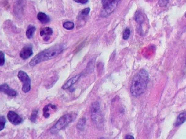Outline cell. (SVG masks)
<instances>
[{
  "instance_id": "6da1fadb",
  "label": "cell",
  "mask_w": 186,
  "mask_h": 139,
  "mask_svg": "<svg viewBox=\"0 0 186 139\" xmlns=\"http://www.w3.org/2000/svg\"><path fill=\"white\" fill-rule=\"evenodd\" d=\"M149 79L146 70L142 69L134 77L130 92L133 96L138 97L145 92Z\"/></svg>"
},
{
  "instance_id": "7a4b0ae2",
  "label": "cell",
  "mask_w": 186,
  "mask_h": 139,
  "mask_svg": "<svg viewBox=\"0 0 186 139\" xmlns=\"http://www.w3.org/2000/svg\"><path fill=\"white\" fill-rule=\"evenodd\" d=\"M62 45H56L46 49L35 56L29 63L30 66L33 67L40 63L47 61L60 54L64 50Z\"/></svg>"
},
{
  "instance_id": "3957f363",
  "label": "cell",
  "mask_w": 186,
  "mask_h": 139,
  "mask_svg": "<svg viewBox=\"0 0 186 139\" xmlns=\"http://www.w3.org/2000/svg\"><path fill=\"white\" fill-rule=\"evenodd\" d=\"M76 116L75 113L67 114L62 116L50 129V132L53 134L58 132L73 121Z\"/></svg>"
},
{
  "instance_id": "277c9868",
  "label": "cell",
  "mask_w": 186,
  "mask_h": 139,
  "mask_svg": "<svg viewBox=\"0 0 186 139\" xmlns=\"http://www.w3.org/2000/svg\"><path fill=\"white\" fill-rule=\"evenodd\" d=\"M18 77L22 83V90L25 93L29 92L31 89V81L29 76L25 72L20 70L19 72Z\"/></svg>"
},
{
  "instance_id": "5b68a950",
  "label": "cell",
  "mask_w": 186,
  "mask_h": 139,
  "mask_svg": "<svg viewBox=\"0 0 186 139\" xmlns=\"http://www.w3.org/2000/svg\"><path fill=\"white\" fill-rule=\"evenodd\" d=\"M91 117L92 120L96 123H100L102 120L100 106L98 102H94L92 104Z\"/></svg>"
},
{
  "instance_id": "8992f818",
  "label": "cell",
  "mask_w": 186,
  "mask_h": 139,
  "mask_svg": "<svg viewBox=\"0 0 186 139\" xmlns=\"http://www.w3.org/2000/svg\"><path fill=\"white\" fill-rule=\"evenodd\" d=\"M119 1L117 0H112L111 2L104 8L101 12V17H107L112 13L116 8Z\"/></svg>"
},
{
  "instance_id": "52a82bcc",
  "label": "cell",
  "mask_w": 186,
  "mask_h": 139,
  "mask_svg": "<svg viewBox=\"0 0 186 139\" xmlns=\"http://www.w3.org/2000/svg\"><path fill=\"white\" fill-rule=\"evenodd\" d=\"M7 117L9 121L14 125L20 124L23 121L22 118L14 111H9L8 113Z\"/></svg>"
},
{
  "instance_id": "ba28073f",
  "label": "cell",
  "mask_w": 186,
  "mask_h": 139,
  "mask_svg": "<svg viewBox=\"0 0 186 139\" xmlns=\"http://www.w3.org/2000/svg\"><path fill=\"white\" fill-rule=\"evenodd\" d=\"M33 54V49L31 46H26L23 48L20 53V57L24 60H27Z\"/></svg>"
},
{
  "instance_id": "9c48e42d",
  "label": "cell",
  "mask_w": 186,
  "mask_h": 139,
  "mask_svg": "<svg viewBox=\"0 0 186 139\" xmlns=\"http://www.w3.org/2000/svg\"><path fill=\"white\" fill-rule=\"evenodd\" d=\"M0 90L1 92L10 96H16L18 94L16 91L11 88L6 83L3 84L1 85Z\"/></svg>"
},
{
  "instance_id": "30bf717a",
  "label": "cell",
  "mask_w": 186,
  "mask_h": 139,
  "mask_svg": "<svg viewBox=\"0 0 186 139\" xmlns=\"http://www.w3.org/2000/svg\"><path fill=\"white\" fill-rule=\"evenodd\" d=\"M53 33V30L49 27H46L41 30L40 34L41 36L43 38L44 41H49Z\"/></svg>"
},
{
  "instance_id": "8fae6325",
  "label": "cell",
  "mask_w": 186,
  "mask_h": 139,
  "mask_svg": "<svg viewBox=\"0 0 186 139\" xmlns=\"http://www.w3.org/2000/svg\"><path fill=\"white\" fill-rule=\"evenodd\" d=\"M81 76V74H79L74 76L71 78L69 79L68 81L66 82V83L65 84L63 85L62 89L65 90V89H66L70 88L79 79Z\"/></svg>"
},
{
  "instance_id": "7c38bea8",
  "label": "cell",
  "mask_w": 186,
  "mask_h": 139,
  "mask_svg": "<svg viewBox=\"0 0 186 139\" xmlns=\"http://www.w3.org/2000/svg\"><path fill=\"white\" fill-rule=\"evenodd\" d=\"M57 107L54 105L49 104L46 105L43 109V116L46 119L49 118L50 116V112H49L51 109H56Z\"/></svg>"
},
{
  "instance_id": "4fadbf2b",
  "label": "cell",
  "mask_w": 186,
  "mask_h": 139,
  "mask_svg": "<svg viewBox=\"0 0 186 139\" xmlns=\"http://www.w3.org/2000/svg\"><path fill=\"white\" fill-rule=\"evenodd\" d=\"M37 18L42 24H47L50 21V18L45 13L40 12L37 15Z\"/></svg>"
},
{
  "instance_id": "5bb4252c",
  "label": "cell",
  "mask_w": 186,
  "mask_h": 139,
  "mask_svg": "<svg viewBox=\"0 0 186 139\" xmlns=\"http://www.w3.org/2000/svg\"><path fill=\"white\" fill-rule=\"evenodd\" d=\"M186 121V111L182 112L178 116L176 119L175 125L176 126L183 124Z\"/></svg>"
},
{
  "instance_id": "9a60e30c",
  "label": "cell",
  "mask_w": 186,
  "mask_h": 139,
  "mask_svg": "<svg viewBox=\"0 0 186 139\" xmlns=\"http://www.w3.org/2000/svg\"><path fill=\"white\" fill-rule=\"evenodd\" d=\"M36 30L35 26L32 25L29 26L26 32V35L28 39H31L33 38Z\"/></svg>"
},
{
  "instance_id": "2e32d148",
  "label": "cell",
  "mask_w": 186,
  "mask_h": 139,
  "mask_svg": "<svg viewBox=\"0 0 186 139\" xmlns=\"http://www.w3.org/2000/svg\"><path fill=\"white\" fill-rule=\"evenodd\" d=\"M135 20L136 22L140 24H143L144 22V17L143 13L140 11H138L136 12L135 15Z\"/></svg>"
},
{
  "instance_id": "e0dca14e",
  "label": "cell",
  "mask_w": 186,
  "mask_h": 139,
  "mask_svg": "<svg viewBox=\"0 0 186 139\" xmlns=\"http://www.w3.org/2000/svg\"><path fill=\"white\" fill-rule=\"evenodd\" d=\"M86 122V120L85 117L81 118L78 121L77 125V128L78 130L80 131L83 130L85 127Z\"/></svg>"
},
{
  "instance_id": "ac0fdd59",
  "label": "cell",
  "mask_w": 186,
  "mask_h": 139,
  "mask_svg": "<svg viewBox=\"0 0 186 139\" xmlns=\"http://www.w3.org/2000/svg\"><path fill=\"white\" fill-rule=\"evenodd\" d=\"M74 24L73 22H67L63 24V26L65 29L67 30H72L74 28Z\"/></svg>"
},
{
  "instance_id": "d6986e66",
  "label": "cell",
  "mask_w": 186,
  "mask_h": 139,
  "mask_svg": "<svg viewBox=\"0 0 186 139\" xmlns=\"http://www.w3.org/2000/svg\"><path fill=\"white\" fill-rule=\"evenodd\" d=\"M38 110L35 109L32 111L31 115L30 118V119L32 122L35 123L38 116Z\"/></svg>"
},
{
  "instance_id": "ffe728a7",
  "label": "cell",
  "mask_w": 186,
  "mask_h": 139,
  "mask_svg": "<svg viewBox=\"0 0 186 139\" xmlns=\"http://www.w3.org/2000/svg\"><path fill=\"white\" fill-rule=\"evenodd\" d=\"M130 34H131V30L129 28H126L123 31L122 37L124 40H127L129 39Z\"/></svg>"
},
{
  "instance_id": "44dd1931",
  "label": "cell",
  "mask_w": 186,
  "mask_h": 139,
  "mask_svg": "<svg viewBox=\"0 0 186 139\" xmlns=\"http://www.w3.org/2000/svg\"><path fill=\"white\" fill-rule=\"evenodd\" d=\"M5 123H6V120L4 116H1L0 117V131H1L4 129Z\"/></svg>"
},
{
  "instance_id": "7402d4cb",
  "label": "cell",
  "mask_w": 186,
  "mask_h": 139,
  "mask_svg": "<svg viewBox=\"0 0 186 139\" xmlns=\"http://www.w3.org/2000/svg\"><path fill=\"white\" fill-rule=\"evenodd\" d=\"M0 59H1L0 65L2 66L4 65L5 62V54L2 51H1L0 52Z\"/></svg>"
},
{
  "instance_id": "603a6c76",
  "label": "cell",
  "mask_w": 186,
  "mask_h": 139,
  "mask_svg": "<svg viewBox=\"0 0 186 139\" xmlns=\"http://www.w3.org/2000/svg\"><path fill=\"white\" fill-rule=\"evenodd\" d=\"M169 0H159L158 4L161 7H164L166 6L169 2Z\"/></svg>"
},
{
  "instance_id": "cb8c5ba5",
  "label": "cell",
  "mask_w": 186,
  "mask_h": 139,
  "mask_svg": "<svg viewBox=\"0 0 186 139\" xmlns=\"http://www.w3.org/2000/svg\"><path fill=\"white\" fill-rule=\"evenodd\" d=\"M90 11H91V9H90L89 8H86L82 10L81 14L83 15V16H87V15L89 14Z\"/></svg>"
},
{
  "instance_id": "d4e9b609",
  "label": "cell",
  "mask_w": 186,
  "mask_h": 139,
  "mask_svg": "<svg viewBox=\"0 0 186 139\" xmlns=\"http://www.w3.org/2000/svg\"><path fill=\"white\" fill-rule=\"evenodd\" d=\"M112 1V0H102V3L103 9L110 4Z\"/></svg>"
},
{
  "instance_id": "484cf974",
  "label": "cell",
  "mask_w": 186,
  "mask_h": 139,
  "mask_svg": "<svg viewBox=\"0 0 186 139\" xmlns=\"http://www.w3.org/2000/svg\"><path fill=\"white\" fill-rule=\"evenodd\" d=\"M74 1L77 3L83 4L87 3L89 1V0H74Z\"/></svg>"
},
{
  "instance_id": "4316f807",
  "label": "cell",
  "mask_w": 186,
  "mask_h": 139,
  "mask_svg": "<svg viewBox=\"0 0 186 139\" xmlns=\"http://www.w3.org/2000/svg\"><path fill=\"white\" fill-rule=\"evenodd\" d=\"M125 139H135V138L133 136H131V135H127Z\"/></svg>"
},
{
  "instance_id": "83f0119b",
  "label": "cell",
  "mask_w": 186,
  "mask_h": 139,
  "mask_svg": "<svg viewBox=\"0 0 186 139\" xmlns=\"http://www.w3.org/2000/svg\"><path fill=\"white\" fill-rule=\"evenodd\" d=\"M185 18H186V14H185Z\"/></svg>"
}]
</instances>
